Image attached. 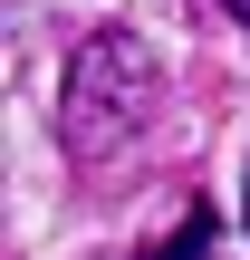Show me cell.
Returning <instances> with one entry per match:
<instances>
[{
	"label": "cell",
	"instance_id": "1",
	"mask_svg": "<svg viewBox=\"0 0 250 260\" xmlns=\"http://www.w3.org/2000/svg\"><path fill=\"white\" fill-rule=\"evenodd\" d=\"M154 87H164V68H154V48L135 39V29H96V39H77V58H67V87H58V135H67V154H116L145 116H154Z\"/></svg>",
	"mask_w": 250,
	"mask_h": 260
},
{
	"label": "cell",
	"instance_id": "2",
	"mask_svg": "<svg viewBox=\"0 0 250 260\" xmlns=\"http://www.w3.org/2000/svg\"><path fill=\"white\" fill-rule=\"evenodd\" d=\"M202 251H212V212H183L173 232H154L135 260H202Z\"/></svg>",
	"mask_w": 250,
	"mask_h": 260
},
{
	"label": "cell",
	"instance_id": "4",
	"mask_svg": "<svg viewBox=\"0 0 250 260\" xmlns=\"http://www.w3.org/2000/svg\"><path fill=\"white\" fill-rule=\"evenodd\" d=\"M241 212H250V164H241Z\"/></svg>",
	"mask_w": 250,
	"mask_h": 260
},
{
	"label": "cell",
	"instance_id": "3",
	"mask_svg": "<svg viewBox=\"0 0 250 260\" xmlns=\"http://www.w3.org/2000/svg\"><path fill=\"white\" fill-rule=\"evenodd\" d=\"M222 10H231V19H241V29H250V0H222Z\"/></svg>",
	"mask_w": 250,
	"mask_h": 260
}]
</instances>
